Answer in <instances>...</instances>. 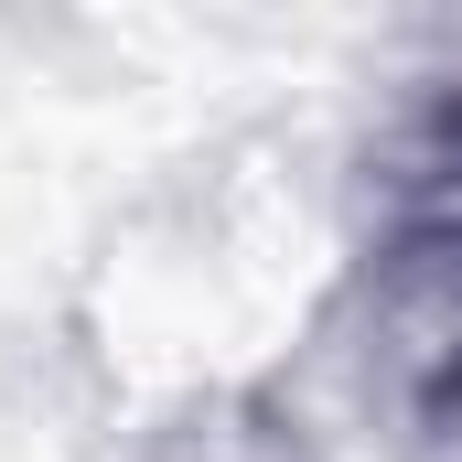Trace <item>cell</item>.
Segmentation results:
<instances>
[{
  "label": "cell",
  "mask_w": 462,
  "mask_h": 462,
  "mask_svg": "<svg viewBox=\"0 0 462 462\" xmlns=\"http://www.w3.org/2000/svg\"><path fill=\"white\" fill-rule=\"evenodd\" d=\"M355 398L398 452L462 430V216L398 226L355 280Z\"/></svg>",
  "instance_id": "obj_1"
},
{
  "label": "cell",
  "mask_w": 462,
  "mask_h": 462,
  "mask_svg": "<svg viewBox=\"0 0 462 462\" xmlns=\"http://www.w3.org/2000/svg\"><path fill=\"white\" fill-rule=\"evenodd\" d=\"M151 462H323V452H312V430H301L280 398L236 387V398L183 409V420L162 430V452H151Z\"/></svg>",
  "instance_id": "obj_2"
}]
</instances>
